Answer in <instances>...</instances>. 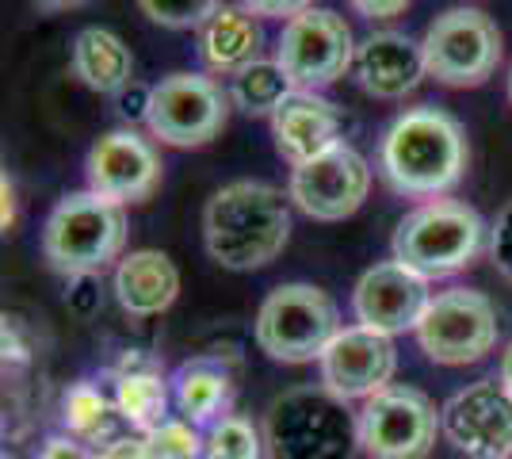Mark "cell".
Returning <instances> with one entry per match:
<instances>
[{
    "mask_svg": "<svg viewBox=\"0 0 512 459\" xmlns=\"http://www.w3.org/2000/svg\"><path fill=\"white\" fill-rule=\"evenodd\" d=\"M467 131L444 108L402 111L379 142V173L390 192L406 199H440L467 176Z\"/></svg>",
    "mask_w": 512,
    "mask_h": 459,
    "instance_id": "cell-1",
    "label": "cell"
},
{
    "mask_svg": "<svg viewBox=\"0 0 512 459\" xmlns=\"http://www.w3.org/2000/svg\"><path fill=\"white\" fill-rule=\"evenodd\" d=\"M291 241V196L268 180H230L203 207L207 257L230 272L272 264Z\"/></svg>",
    "mask_w": 512,
    "mask_h": 459,
    "instance_id": "cell-2",
    "label": "cell"
},
{
    "mask_svg": "<svg viewBox=\"0 0 512 459\" xmlns=\"http://www.w3.org/2000/svg\"><path fill=\"white\" fill-rule=\"evenodd\" d=\"M264 459H356L360 417L325 387H291L264 414Z\"/></svg>",
    "mask_w": 512,
    "mask_h": 459,
    "instance_id": "cell-3",
    "label": "cell"
},
{
    "mask_svg": "<svg viewBox=\"0 0 512 459\" xmlns=\"http://www.w3.org/2000/svg\"><path fill=\"white\" fill-rule=\"evenodd\" d=\"M486 238H490V226L470 203L440 196L417 203L398 222L390 253L398 264L413 268L421 280H444L478 261Z\"/></svg>",
    "mask_w": 512,
    "mask_h": 459,
    "instance_id": "cell-4",
    "label": "cell"
},
{
    "mask_svg": "<svg viewBox=\"0 0 512 459\" xmlns=\"http://www.w3.org/2000/svg\"><path fill=\"white\" fill-rule=\"evenodd\" d=\"M127 245V207L100 192H69L54 203L43 226V253L50 268L73 276H96L111 261H119Z\"/></svg>",
    "mask_w": 512,
    "mask_h": 459,
    "instance_id": "cell-5",
    "label": "cell"
},
{
    "mask_svg": "<svg viewBox=\"0 0 512 459\" xmlns=\"http://www.w3.org/2000/svg\"><path fill=\"white\" fill-rule=\"evenodd\" d=\"M341 333L337 303L314 284H279L268 291L253 322L260 352L276 364H314Z\"/></svg>",
    "mask_w": 512,
    "mask_h": 459,
    "instance_id": "cell-6",
    "label": "cell"
},
{
    "mask_svg": "<svg viewBox=\"0 0 512 459\" xmlns=\"http://www.w3.org/2000/svg\"><path fill=\"white\" fill-rule=\"evenodd\" d=\"M428 77L448 88H478L486 85L505 54L501 27L482 8H448L425 27L421 39Z\"/></svg>",
    "mask_w": 512,
    "mask_h": 459,
    "instance_id": "cell-7",
    "label": "cell"
},
{
    "mask_svg": "<svg viewBox=\"0 0 512 459\" xmlns=\"http://www.w3.org/2000/svg\"><path fill=\"white\" fill-rule=\"evenodd\" d=\"M360 452L367 459H428L444 433V410L417 387L390 383L363 402Z\"/></svg>",
    "mask_w": 512,
    "mask_h": 459,
    "instance_id": "cell-8",
    "label": "cell"
},
{
    "mask_svg": "<svg viewBox=\"0 0 512 459\" xmlns=\"http://www.w3.org/2000/svg\"><path fill=\"white\" fill-rule=\"evenodd\" d=\"M230 88L207 73H169L153 85L150 138L172 150H199L214 142L230 123Z\"/></svg>",
    "mask_w": 512,
    "mask_h": 459,
    "instance_id": "cell-9",
    "label": "cell"
},
{
    "mask_svg": "<svg viewBox=\"0 0 512 459\" xmlns=\"http://www.w3.org/2000/svg\"><path fill=\"white\" fill-rule=\"evenodd\" d=\"M413 333L432 364L467 368L497 349V306L474 287H451L432 295Z\"/></svg>",
    "mask_w": 512,
    "mask_h": 459,
    "instance_id": "cell-10",
    "label": "cell"
},
{
    "mask_svg": "<svg viewBox=\"0 0 512 459\" xmlns=\"http://www.w3.org/2000/svg\"><path fill=\"white\" fill-rule=\"evenodd\" d=\"M356 46L360 43L352 39L344 16L333 8H306L302 16L283 23L276 62L291 73L295 88L321 92L356 66Z\"/></svg>",
    "mask_w": 512,
    "mask_h": 459,
    "instance_id": "cell-11",
    "label": "cell"
},
{
    "mask_svg": "<svg viewBox=\"0 0 512 459\" xmlns=\"http://www.w3.org/2000/svg\"><path fill=\"white\" fill-rule=\"evenodd\" d=\"M371 192V165L356 146L333 142L318 157L302 161L291 169L287 196L306 219L314 222H341L352 219Z\"/></svg>",
    "mask_w": 512,
    "mask_h": 459,
    "instance_id": "cell-12",
    "label": "cell"
},
{
    "mask_svg": "<svg viewBox=\"0 0 512 459\" xmlns=\"http://www.w3.org/2000/svg\"><path fill=\"white\" fill-rule=\"evenodd\" d=\"M444 437L470 459H512V391L501 375L451 394L444 402Z\"/></svg>",
    "mask_w": 512,
    "mask_h": 459,
    "instance_id": "cell-13",
    "label": "cell"
},
{
    "mask_svg": "<svg viewBox=\"0 0 512 459\" xmlns=\"http://www.w3.org/2000/svg\"><path fill=\"white\" fill-rule=\"evenodd\" d=\"M321 387L341 402H367L394 383L398 349L394 337L367 326H348L333 337V345L318 360Z\"/></svg>",
    "mask_w": 512,
    "mask_h": 459,
    "instance_id": "cell-14",
    "label": "cell"
},
{
    "mask_svg": "<svg viewBox=\"0 0 512 459\" xmlns=\"http://www.w3.org/2000/svg\"><path fill=\"white\" fill-rule=\"evenodd\" d=\"M161 153L153 146V138L138 134L134 127L127 131H111L92 142L85 157V180L92 192L115 199V203H146L161 188Z\"/></svg>",
    "mask_w": 512,
    "mask_h": 459,
    "instance_id": "cell-15",
    "label": "cell"
},
{
    "mask_svg": "<svg viewBox=\"0 0 512 459\" xmlns=\"http://www.w3.org/2000/svg\"><path fill=\"white\" fill-rule=\"evenodd\" d=\"M428 303H432L428 280H421L413 268L398 264L394 257L383 264H371L352 287L356 326H367L375 333H386V337L417 329Z\"/></svg>",
    "mask_w": 512,
    "mask_h": 459,
    "instance_id": "cell-16",
    "label": "cell"
},
{
    "mask_svg": "<svg viewBox=\"0 0 512 459\" xmlns=\"http://www.w3.org/2000/svg\"><path fill=\"white\" fill-rule=\"evenodd\" d=\"M356 77L375 100H402L428 77L421 43L402 31H371L356 46Z\"/></svg>",
    "mask_w": 512,
    "mask_h": 459,
    "instance_id": "cell-17",
    "label": "cell"
},
{
    "mask_svg": "<svg viewBox=\"0 0 512 459\" xmlns=\"http://www.w3.org/2000/svg\"><path fill=\"white\" fill-rule=\"evenodd\" d=\"M272 138L276 150L291 161V169L341 142V111L333 108L321 92L295 88L279 111L272 115Z\"/></svg>",
    "mask_w": 512,
    "mask_h": 459,
    "instance_id": "cell-18",
    "label": "cell"
},
{
    "mask_svg": "<svg viewBox=\"0 0 512 459\" xmlns=\"http://www.w3.org/2000/svg\"><path fill=\"white\" fill-rule=\"evenodd\" d=\"M115 414L127 421L134 433H153L169 421L172 379H165L161 364L142 349H130L115 364Z\"/></svg>",
    "mask_w": 512,
    "mask_h": 459,
    "instance_id": "cell-19",
    "label": "cell"
},
{
    "mask_svg": "<svg viewBox=\"0 0 512 459\" xmlns=\"http://www.w3.org/2000/svg\"><path fill=\"white\" fill-rule=\"evenodd\" d=\"M234 394V372L222 356H195L172 372V406L195 429H211L214 421L230 417Z\"/></svg>",
    "mask_w": 512,
    "mask_h": 459,
    "instance_id": "cell-20",
    "label": "cell"
},
{
    "mask_svg": "<svg viewBox=\"0 0 512 459\" xmlns=\"http://www.w3.org/2000/svg\"><path fill=\"white\" fill-rule=\"evenodd\" d=\"M180 295V268L161 249H134L115 268V299L130 318H157Z\"/></svg>",
    "mask_w": 512,
    "mask_h": 459,
    "instance_id": "cell-21",
    "label": "cell"
},
{
    "mask_svg": "<svg viewBox=\"0 0 512 459\" xmlns=\"http://www.w3.org/2000/svg\"><path fill=\"white\" fill-rule=\"evenodd\" d=\"M260 50H264L260 16H253L241 4H222L211 20L199 27V58H203L207 73L234 77L245 66L260 62Z\"/></svg>",
    "mask_w": 512,
    "mask_h": 459,
    "instance_id": "cell-22",
    "label": "cell"
},
{
    "mask_svg": "<svg viewBox=\"0 0 512 459\" xmlns=\"http://www.w3.org/2000/svg\"><path fill=\"white\" fill-rule=\"evenodd\" d=\"M73 77L92 92L115 96L119 88H127L134 81V54L130 46L107 31V27H85L73 39V54H69Z\"/></svg>",
    "mask_w": 512,
    "mask_h": 459,
    "instance_id": "cell-23",
    "label": "cell"
},
{
    "mask_svg": "<svg viewBox=\"0 0 512 459\" xmlns=\"http://www.w3.org/2000/svg\"><path fill=\"white\" fill-rule=\"evenodd\" d=\"M291 92H295V81L276 58H260V62L230 77V100L245 115H268L272 119Z\"/></svg>",
    "mask_w": 512,
    "mask_h": 459,
    "instance_id": "cell-24",
    "label": "cell"
},
{
    "mask_svg": "<svg viewBox=\"0 0 512 459\" xmlns=\"http://www.w3.org/2000/svg\"><path fill=\"white\" fill-rule=\"evenodd\" d=\"M111 417H115V398H107L92 379L73 383L62 394V425L69 437L85 440V444H100V437L111 440Z\"/></svg>",
    "mask_w": 512,
    "mask_h": 459,
    "instance_id": "cell-25",
    "label": "cell"
},
{
    "mask_svg": "<svg viewBox=\"0 0 512 459\" xmlns=\"http://www.w3.org/2000/svg\"><path fill=\"white\" fill-rule=\"evenodd\" d=\"M264 456V433L249 417L230 414L214 421L203 433V459H260Z\"/></svg>",
    "mask_w": 512,
    "mask_h": 459,
    "instance_id": "cell-26",
    "label": "cell"
},
{
    "mask_svg": "<svg viewBox=\"0 0 512 459\" xmlns=\"http://www.w3.org/2000/svg\"><path fill=\"white\" fill-rule=\"evenodd\" d=\"M146 456L150 459H203V433L184 417H169L161 429L146 433Z\"/></svg>",
    "mask_w": 512,
    "mask_h": 459,
    "instance_id": "cell-27",
    "label": "cell"
},
{
    "mask_svg": "<svg viewBox=\"0 0 512 459\" xmlns=\"http://www.w3.org/2000/svg\"><path fill=\"white\" fill-rule=\"evenodd\" d=\"M138 8L169 31H199L222 8V0H138Z\"/></svg>",
    "mask_w": 512,
    "mask_h": 459,
    "instance_id": "cell-28",
    "label": "cell"
},
{
    "mask_svg": "<svg viewBox=\"0 0 512 459\" xmlns=\"http://www.w3.org/2000/svg\"><path fill=\"white\" fill-rule=\"evenodd\" d=\"M150 104H153V85H142V81H130L127 88L115 92V115L138 127V123H150Z\"/></svg>",
    "mask_w": 512,
    "mask_h": 459,
    "instance_id": "cell-29",
    "label": "cell"
},
{
    "mask_svg": "<svg viewBox=\"0 0 512 459\" xmlns=\"http://www.w3.org/2000/svg\"><path fill=\"white\" fill-rule=\"evenodd\" d=\"M490 257H493V268L505 280H512V203H505L497 211V219L490 226Z\"/></svg>",
    "mask_w": 512,
    "mask_h": 459,
    "instance_id": "cell-30",
    "label": "cell"
},
{
    "mask_svg": "<svg viewBox=\"0 0 512 459\" xmlns=\"http://www.w3.org/2000/svg\"><path fill=\"white\" fill-rule=\"evenodd\" d=\"M100 276H73L69 291H65V306L77 314V318H92L100 310Z\"/></svg>",
    "mask_w": 512,
    "mask_h": 459,
    "instance_id": "cell-31",
    "label": "cell"
},
{
    "mask_svg": "<svg viewBox=\"0 0 512 459\" xmlns=\"http://www.w3.org/2000/svg\"><path fill=\"white\" fill-rule=\"evenodd\" d=\"M241 8L264 20H295L306 8H314V0H241Z\"/></svg>",
    "mask_w": 512,
    "mask_h": 459,
    "instance_id": "cell-32",
    "label": "cell"
},
{
    "mask_svg": "<svg viewBox=\"0 0 512 459\" xmlns=\"http://www.w3.org/2000/svg\"><path fill=\"white\" fill-rule=\"evenodd\" d=\"M35 459H96V448H88L77 437H50Z\"/></svg>",
    "mask_w": 512,
    "mask_h": 459,
    "instance_id": "cell-33",
    "label": "cell"
},
{
    "mask_svg": "<svg viewBox=\"0 0 512 459\" xmlns=\"http://www.w3.org/2000/svg\"><path fill=\"white\" fill-rule=\"evenodd\" d=\"M413 0H348V8L363 20H394L402 16Z\"/></svg>",
    "mask_w": 512,
    "mask_h": 459,
    "instance_id": "cell-34",
    "label": "cell"
},
{
    "mask_svg": "<svg viewBox=\"0 0 512 459\" xmlns=\"http://www.w3.org/2000/svg\"><path fill=\"white\" fill-rule=\"evenodd\" d=\"M0 196H4V234L16 226V188H12V180L4 176L0 180Z\"/></svg>",
    "mask_w": 512,
    "mask_h": 459,
    "instance_id": "cell-35",
    "label": "cell"
},
{
    "mask_svg": "<svg viewBox=\"0 0 512 459\" xmlns=\"http://www.w3.org/2000/svg\"><path fill=\"white\" fill-rule=\"evenodd\" d=\"M43 12H69V8H85L88 0H35Z\"/></svg>",
    "mask_w": 512,
    "mask_h": 459,
    "instance_id": "cell-36",
    "label": "cell"
},
{
    "mask_svg": "<svg viewBox=\"0 0 512 459\" xmlns=\"http://www.w3.org/2000/svg\"><path fill=\"white\" fill-rule=\"evenodd\" d=\"M501 383L512 391V341L505 345V352H501Z\"/></svg>",
    "mask_w": 512,
    "mask_h": 459,
    "instance_id": "cell-37",
    "label": "cell"
},
{
    "mask_svg": "<svg viewBox=\"0 0 512 459\" xmlns=\"http://www.w3.org/2000/svg\"><path fill=\"white\" fill-rule=\"evenodd\" d=\"M509 104H512V69H509Z\"/></svg>",
    "mask_w": 512,
    "mask_h": 459,
    "instance_id": "cell-38",
    "label": "cell"
}]
</instances>
